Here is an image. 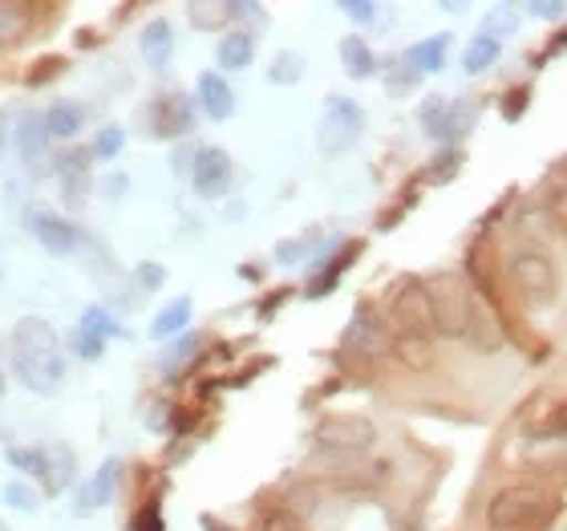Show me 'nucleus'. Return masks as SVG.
<instances>
[{
  "label": "nucleus",
  "mask_w": 567,
  "mask_h": 531,
  "mask_svg": "<svg viewBox=\"0 0 567 531\" xmlns=\"http://www.w3.org/2000/svg\"><path fill=\"white\" fill-rule=\"evenodd\" d=\"M12 349V374L41 398H53L65 378V357H61L58 329L41 317L17 320V329L9 337Z\"/></svg>",
  "instance_id": "nucleus-1"
},
{
  "label": "nucleus",
  "mask_w": 567,
  "mask_h": 531,
  "mask_svg": "<svg viewBox=\"0 0 567 531\" xmlns=\"http://www.w3.org/2000/svg\"><path fill=\"white\" fill-rule=\"evenodd\" d=\"M425 293H430V308H434L437 337L466 341V333H471V313H474L471 284L462 280L458 272H437L434 280H425Z\"/></svg>",
  "instance_id": "nucleus-2"
},
{
  "label": "nucleus",
  "mask_w": 567,
  "mask_h": 531,
  "mask_svg": "<svg viewBox=\"0 0 567 531\" xmlns=\"http://www.w3.org/2000/svg\"><path fill=\"white\" fill-rule=\"evenodd\" d=\"M547 515H551V499H547L544 487L535 483L503 487L486 503V523L495 531H532L547 523Z\"/></svg>",
  "instance_id": "nucleus-3"
},
{
  "label": "nucleus",
  "mask_w": 567,
  "mask_h": 531,
  "mask_svg": "<svg viewBox=\"0 0 567 531\" xmlns=\"http://www.w3.org/2000/svg\"><path fill=\"white\" fill-rule=\"evenodd\" d=\"M507 276H511V288H515V293H519L532 308H547L559 293L556 264L547 261L544 248H515L511 252Z\"/></svg>",
  "instance_id": "nucleus-4"
},
{
  "label": "nucleus",
  "mask_w": 567,
  "mask_h": 531,
  "mask_svg": "<svg viewBox=\"0 0 567 531\" xmlns=\"http://www.w3.org/2000/svg\"><path fill=\"white\" fill-rule=\"evenodd\" d=\"M385 313H390L393 337H434V308H430L425 280L405 276V280L393 284Z\"/></svg>",
  "instance_id": "nucleus-5"
},
{
  "label": "nucleus",
  "mask_w": 567,
  "mask_h": 531,
  "mask_svg": "<svg viewBox=\"0 0 567 531\" xmlns=\"http://www.w3.org/2000/svg\"><path fill=\"white\" fill-rule=\"evenodd\" d=\"M312 442L329 455H361L378 442V426L361 418V413H329L320 418L317 430H312Z\"/></svg>",
  "instance_id": "nucleus-6"
},
{
  "label": "nucleus",
  "mask_w": 567,
  "mask_h": 531,
  "mask_svg": "<svg viewBox=\"0 0 567 531\" xmlns=\"http://www.w3.org/2000/svg\"><path fill=\"white\" fill-rule=\"evenodd\" d=\"M361 131H365V110L357 106L353 98H329V102H324L317 142L329 159H337V154L349 151V146L361 139Z\"/></svg>",
  "instance_id": "nucleus-7"
},
{
  "label": "nucleus",
  "mask_w": 567,
  "mask_h": 531,
  "mask_svg": "<svg viewBox=\"0 0 567 531\" xmlns=\"http://www.w3.org/2000/svg\"><path fill=\"white\" fill-rule=\"evenodd\" d=\"M344 349L361 357H385L393 354V329L390 320H381L373 308H357L349 329H344Z\"/></svg>",
  "instance_id": "nucleus-8"
},
{
  "label": "nucleus",
  "mask_w": 567,
  "mask_h": 531,
  "mask_svg": "<svg viewBox=\"0 0 567 531\" xmlns=\"http://www.w3.org/2000/svg\"><path fill=\"white\" fill-rule=\"evenodd\" d=\"M190 178H195V191H199L203 200H219V195H227V191H231V159H227V151L207 146V151L195 154V171H190Z\"/></svg>",
  "instance_id": "nucleus-9"
},
{
  "label": "nucleus",
  "mask_w": 567,
  "mask_h": 531,
  "mask_svg": "<svg viewBox=\"0 0 567 531\" xmlns=\"http://www.w3.org/2000/svg\"><path fill=\"white\" fill-rule=\"evenodd\" d=\"M29 232H33L37 244L45 252H53V256H70V252L78 248V227L65 224V219L53 212H37L33 219H29Z\"/></svg>",
  "instance_id": "nucleus-10"
},
{
  "label": "nucleus",
  "mask_w": 567,
  "mask_h": 531,
  "mask_svg": "<svg viewBox=\"0 0 567 531\" xmlns=\"http://www.w3.org/2000/svg\"><path fill=\"white\" fill-rule=\"evenodd\" d=\"M466 345L478 349V354H495L503 349V320L483 296H474V313H471V333H466Z\"/></svg>",
  "instance_id": "nucleus-11"
},
{
  "label": "nucleus",
  "mask_w": 567,
  "mask_h": 531,
  "mask_svg": "<svg viewBox=\"0 0 567 531\" xmlns=\"http://www.w3.org/2000/svg\"><path fill=\"white\" fill-rule=\"evenodd\" d=\"M199 106L207 119L224 122L231 119V110H236V94H231V85L219 78V73H203L199 78Z\"/></svg>",
  "instance_id": "nucleus-12"
},
{
  "label": "nucleus",
  "mask_w": 567,
  "mask_h": 531,
  "mask_svg": "<svg viewBox=\"0 0 567 531\" xmlns=\"http://www.w3.org/2000/svg\"><path fill=\"white\" fill-rule=\"evenodd\" d=\"M118 474H122L118 459L102 462V467L94 471V479L82 487V496H78V511H94V508H102V503H110L114 487H118Z\"/></svg>",
  "instance_id": "nucleus-13"
},
{
  "label": "nucleus",
  "mask_w": 567,
  "mask_h": 531,
  "mask_svg": "<svg viewBox=\"0 0 567 531\" xmlns=\"http://www.w3.org/2000/svg\"><path fill=\"white\" fill-rule=\"evenodd\" d=\"M142 58L151 61L154 70H163L166 61H171V49H175V33H171V24L166 21H154L142 29Z\"/></svg>",
  "instance_id": "nucleus-14"
},
{
  "label": "nucleus",
  "mask_w": 567,
  "mask_h": 531,
  "mask_svg": "<svg viewBox=\"0 0 567 531\" xmlns=\"http://www.w3.org/2000/svg\"><path fill=\"white\" fill-rule=\"evenodd\" d=\"M393 357H398L405 369L425 374V369L434 366V341H430V337H393Z\"/></svg>",
  "instance_id": "nucleus-15"
},
{
  "label": "nucleus",
  "mask_w": 567,
  "mask_h": 531,
  "mask_svg": "<svg viewBox=\"0 0 567 531\" xmlns=\"http://www.w3.org/2000/svg\"><path fill=\"white\" fill-rule=\"evenodd\" d=\"M187 17L195 29H224L231 17H236V4H227V0H190L187 4Z\"/></svg>",
  "instance_id": "nucleus-16"
},
{
  "label": "nucleus",
  "mask_w": 567,
  "mask_h": 531,
  "mask_svg": "<svg viewBox=\"0 0 567 531\" xmlns=\"http://www.w3.org/2000/svg\"><path fill=\"white\" fill-rule=\"evenodd\" d=\"M82 122H85V110L73 106V102H53L45 110V131L53 139H73V134L82 131Z\"/></svg>",
  "instance_id": "nucleus-17"
},
{
  "label": "nucleus",
  "mask_w": 567,
  "mask_h": 531,
  "mask_svg": "<svg viewBox=\"0 0 567 531\" xmlns=\"http://www.w3.org/2000/svg\"><path fill=\"white\" fill-rule=\"evenodd\" d=\"M251 53H256V41H251V33H244V29H236V33H227L224 41H219V65H224V70H248Z\"/></svg>",
  "instance_id": "nucleus-18"
},
{
  "label": "nucleus",
  "mask_w": 567,
  "mask_h": 531,
  "mask_svg": "<svg viewBox=\"0 0 567 531\" xmlns=\"http://www.w3.org/2000/svg\"><path fill=\"white\" fill-rule=\"evenodd\" d=\"M341 61H344V73H349V78H369V73L378 70L373 49H369L361 37H344V41H341Z\"/></svg>",
  "instance_id": "nucleus-19"
},
{
  "label": "nucleus",
  "mask_w": 567,
  "mask_h": 531,
  "mask_svg": "<svg viewBox=\"0 0 567 531\" xmlns=\"http://www.w3.org/2000/svg\"><path fill=\"white\" fill-rule=\"evenodd\" d=\"M154 122H158V134H183L190 131V110L183 98H163L158 110H154Z\"/></svg>",
  "instance_id": "nucleus-20"
},
{
  "label": "nucleus",
  "mask_w": 567,
  "mask_h": 531,
  "mask_svg": "<svg viewBox=\"0 0 567 531\" xmlns=\"http://www.w3.org/2000/svg\"><path fill=\"white\" fill-rule=\"evenodd\" d=\"M17 139H21V154H24V163L33 166L37 159L45 154V139H49V131H45V114H29Z\"/></svg>",
  "instance_id": "nucleus-21"
},
{
  "label": "nucleus",
  "mask_w": 567,
  "mask_h": 531,
  "mask_svg": "<svg viewBox=\"0 0 567 531\" xmlns=\"http://www.w3.org/2000/svg\"><path fill=\"white\" fill-rule=\"evenodd\" d=\"M187 320H190V300H187V296H178V300H171V305L154 317L151 333H154V337H171V333L187 329Z\"/></svg>",
  "instance_id": "nucleus-22"
},
{
  "label": "nucleus",
  "mask_w": 567,
  "mask_h": 531,
  "mask_svg": "<svg viewBox=\"0 0 567 531\" xmlns=\"http://www.w3.org/2000/svg\"><path fill=\"white\" fill-rule=\"evenodd\" d=\"M70 479H73V455H70V447H49V474H45L49 496L65 491V483H70Z\"/></svg>",
  "instance_id": "nucleus-23"
},
{
  "label": "nucleus",
  "mask_w": 567,
  "mask_h": 531,
  "mask_svg": "<svg viewBox=\"0 0 567 531\" xmlns=\"http://www.w3.org/2000/svg\"><path fill=\"white\" fill-rule=\"evenodd\" d=\"M4 455H9V462L17 467V471L37 474V479L45 483V474H49V450H37V447H9Z\"/></svg>",
  "instance_id": "nucleus-24"
},
{
  "label": "nucleus",
  "mask_w": 567,
  "mask_h": 531,
  "mask_svg": "<svg viewBox=\"0 0 567 531\" xmlns=\"http://www.w3.org/2000/svg\"><path fill=\"white\" fill-rule=\"evenodd\" d=\"M405 58L414 61L422 73H434L442 70V58H446V37H434V41H422V45H414Z\"/></svg>",
  "instance_id": "nucleus-25"
},
{
  "label": "nucleus",
  "mask_w": 567,
  "mask_h": 531,
  "mask_svg": "<svg viewBox=\"0 0 567 531\" xmlns=\"http://www.w3.org/2000/svg\"><path fill=\"white\" fill-rule=\"evenodd\" d=\"M498 58V41L495 37H474L471 49H466V73H483L491 70V61Z\"/></svg>",
  "instance_id": "nucleus-26"
},
{
  "label": "nucleus",
  "mask_w": 567,
  "mask_h": 531,
  "mask_svg": "<svg viewBox=\"0 0 567 531\" xmlns=\"http://www.w3.org/2000/svg\"><path fill=\"white\" fill-rule=\"evenodd\" d=\"M24 29V9L21 4H9V0H0V45H9L12 37Z\"/></svg>",
  "instance_id": "nucleus-27"
},
{
  "label": "nucleus",
  "mask_w": 567,
  "mask_h": 531,
  "mask_svg": "<svg viewBox=\"0 0 567 531\" xmlns=\"http://www.w3.org/2000/svg\"><path fill=\"white\" fill-rule=\"evenodd\" d=\"M547 215L556 219L559 236L567 239V183H556V187L547 191Z\"/></svg>",
  "instance_id": "nucleus-28"
},
{
  "label": "nucleus",
  "mask_w": 567,
  "mask_h": 531,
  "mask_svg": "<svg viewBox=\"0 0 567 531\" xmlns=\"http://www.w3.org/2000/svg\"><path fill=\"white\" fill-rule=\"evenodd\" d=\"M466 126H471V106H450V114L437 122L434 134H442V139H458Z\"/></svg>",
  "instance_id": "nucleus-29"
},
{
  "label": "nucleus",
  "mask_w": 567,
  "mask_h": 531,
  "mask_svg": "<svg viewBox=\"0 0 567 531\" xmlns=\"http://www.w3.org/2000/svg\"><path fill=\"white\" fill-rule=\"evenodd\" d=\"M300 73H305V58H296V53H280L272 65V82H300Z\"/></svg>",
  "instance_id": "nucleus-30"
},
{
  "label": "nucleus",
  "mask_w": 567,
  "mask_h": 531,
  "mask_svg": "<svg viewBox=\"0 0 567 531\" xmlns=\"http://www.w3.org/2000/svg\"><path fill=\"white\" fill-rule=\"evenodd\" d=\"M260 531H305V528H300V515H292V511H284V508H272L260 515Z\"/></svg>",
  "instance_id": "nucleus-31"
},
{
  "label": "nucleus",
  "mask_w": 567,
  "mask_h": 531,
  "mask_svg": "<svg viewBox=\"0 0 567 531\" xmlns=\"http://www.w3.org/2000/svg\"><path fill=\"white\" fill-rule=\"evenodd\" d=\"M4 503H9V508H17V511H33L41 499H37V491L29 483H9V487H4Z\"/></svg>",
  "instance_id": "nucleus-32"
},
{
  "label": "nucleus",
  "mask_w": 567,
  "mask_h": 531,
  "mask_svg": "<svg viewBox=\"0 0 567 531\" xmlns=\"http://www.w3.org/2000/svg\"><path fill=\"white\" fill-rule=\"evenodd\" d=\"M82 329L97 333V337H102V341H106V337H114V333H118V325H114V320H110V313H102V308H85Z\"/></svg>",
  "instance_id": "nucleus-33"
},
{
  "label": "nucleus",
  "mask_w": 567,
  "mask_h": 531,
  "mask_svg": "<svg viewBox=\"0 0 567 531\" xmlns=\"http://www.w3.org/2000/svg\"><path fill=\"white\" fill-rule=\"evenodd\" d=\"M102 337H97V333H90V329H82V325H78V329H73V349H78V354L85 357V361H94L97 354H102Z\"/></svg>",
  "instance_id": "nucleus-34"
},
{
  "label": "nucleus",
  "mask_w": 567,
  "mask_h": 531,
  "mask_svg": "<svg viewBox=\"0 0 567 531\" xmlns=\"http://www.w3.org/2000/svg\"><path fill=\"white\" fill-rule=\"evenodd\" d=\"M417 78H422V70H417V65L410 58H402L390 70V90H405V85H414Z\"/></svg>",
  "instance_id": "nucleus-35"
},
{
  "label": "nucleus",
  "mask_w": 567,
  "mask_h": 531,
  "mask_svg": "<svg viewBox=\"0 0 567 531\" xmlns=\"http://www.w3.org/2000/svg\"><path fill=\"white\" fill-rule=\"evenodd\" d=\"M122 142H126V139H122L118 126H110V131H102L94 139V154H97V159H114V154L122 151Z\"/></svg>",
  "instance_id": "nucleus-36"
},
{
  "label": "nucleus",
  "mask_w": 567,
  "mask_h": 531,
  "mask_svg": "<svg viewBox=\"0 0 567 531\" xmlns=\"http://www.w3.org/2000/svg\"><path fill=\"white\" fill-rule=\"evenodd\" d=\"M134 276H138V284H146V293H154V288L166 280V272L158 268V264H138V272H134Z\"/></svg>",
  "instance_id": "nucleus-37"
},
{
  "label": "nucleus",
  "mask_w": 567,
  "mask_h": 531,
  "mask_svg": "<svg viewBox=\"0 0 567 531\" xmlns=\"http://www.w3.org/2000/svg\"><path fill=\"white\" fill-rule=\"evenodd\" d=\"M344 12H349L353 21H373V17H378V4H361V0H349V4H344Z\"/></svg>",
  "instance_id": "nucleus-38"
},
{
  "label": "nucleus",
  "mask_w": 567,
  "mask_h": 531,
  "mask_svg": "<svg viewBox=\"0 0 567 531\" xmlns=\"http://www.w3.org/2000/svg\"><path fill=\"white\" fill-rule=\"evenodd\" d=\"M535 17H559L564 12V4H532Z\"/></svg>",
  "instance_id": "nucleus-39"
},
{
  "label": "nucleus",
  "mask_w": 567,
  "mask_h": 531,
  "mask_svg": "<svg viewBox=\"0 0 567 531\" xmlns=\"http://www.w3.org/2000/svg\"><path fill=\"white\" fill-rule=\"evenodd\" d=\"M207 531H227V528H219V523H207Z\"/></svg>",
  "instance_id": "nucleus-40"
},
{
  "label": "nucleus",
  "mask_w": 567,
  "mask_h": 531,
  "mask_svg": "<svg viewBox=\"0 0 567 531\" xmlns=\"http://www.w3.org/2000/svg\"><path fill=\"white\" fill-rule=\"evenodd\" d=\"M0 398H4V374H0Z\"/></svg>",
  "instance_id": "nucleus-41"
},
{
  "label": "nucleus",
  "mask_w": 567,
  "mask_h": 531,
  "mask_svg": "<svg viewBox=\"0 0 567 531\" xmlns=\"http://www.w3.org/2000/svg\"><path fill=\"white\" fill-rule=\"evenodd\" d=\"M0 531H9V523H4V520H0Z\"/></svg>",
  "instance_id": "nucleus-42"
},
{
  "label": "nucleus",
  "mask_w": 567,
  "mask_h": 531,
  "mask_svg": "<svg viewBox=\"0 0 567 531\" xmlns=\"http://www.w3.org/2000/svg\"><path fill=\"white\" fill-rule=\"evenodd\" d=\"M564 178H567V163H564Z\"/></svg>",
  "instance_id": "nucleus-43"
}]
</instances>
